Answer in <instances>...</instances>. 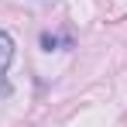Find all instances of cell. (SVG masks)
<instances>
[{
	"label": "cell",
	"instance_id": "obj_1",
	"mask_svg": "<svg viewBox=\"0 0 127 127\" xmlns=\"http://www.w3.org/2000/svg\"><path fill=\"white\" fill-rule=\"evenodd\" d=\"M14 62V38L0 31V93H7V69Z\"/></svg>",
	"mask_w": 127,
	"mask_h": 127
},
{
	"label": "cell",
	"instance_id": "obj_2",
	"mask_svg": "<svg viewBox=\"0 0 127 127\" xmlns=\"http://www.w3.org/2000/svg\"><path fill=\"white\" fill-rule=\"evenodd\" d=\"M59 45H65V48H69V45H72V38H62V34H52V31H45V34H41V48H45V52H55Z\"/></svg>",
	"mask_w": 127,
	"mask_h": 127
}]
</instances>
